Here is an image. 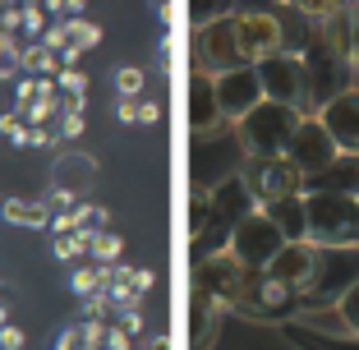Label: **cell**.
<instances>
[{
  "label": "cell",
  "instance_id": "6da1fadb",
  "mask_svg": "<svg viewBox=\"0 0 359 350\" xmlns=\"http://www.w3.org/2000/svg\"><path fill=\"white\" fill-rule=\"evenodd\" d=\"M258 281H263V272L244 267L226 244L222 249H208V254L194 263V299H198L203 309H212L217 318H222V314H249Z\"/></svg>",
  "mask_w": 359,
  "mask_h": 350
},
{
  "label": "cell",
  "instance_id": "7a4b0ae2",
  "mask_svg": "<svg viewBox=\"0 0 359 350\" xmlns=\"http://www.w3.org/2000/svg\"><path fill=\"white\" fill-rule=\"evenodd\" d=\"M299 125H304V111H295V107H276V102L254 107L235 125L244 161H281L290 152V138H295Z\"/></svg>",
  "mask_w": 359,
  "mask_h": 350
},
{
  "label": "cell",
  "instance_id": "3957f363",
  "mask_svg": "<svg viewBox=\"0 0 359 350\" xmlns=\"http://www.w3.org/2000/svg\"><path fill=\"white\" fill-rule=\"evenodd\" d=\"M304 226L309 244L327 249H359V198L327 189H304Z\"/></svg>",
  "mask_w": 359,
  "mask_h": 350
},
{
  "label": "cell",
  "instance_id": "277c9868",
  "mask_svg": "<svg viewBox=\"0 0 359 350\" xmlns=\"http://www.w3.org/2000/svg\"><path fill=\"white\" fill-rule=\"evenodd\" d=\"M194 69H203V74H212V79L249 69V65H244V51H240V10L198 23V32H194Z\"/></svg>",
  "mask_w": 359,
  "mask_h": 350
},
{
  "label": "cell",
  "instance_id": "5b68a950",
  "mask_svg": "<svg viewBox=\"0 0 359 350\" xmlns=\"http://www.w3.org/2000/svg\"><path fill=\"white\" fill-rule=\"evenodd\" d=\"M258 208L254 189H249V180H244L240 170H231L226 180H217L212 189H198V198H194V222H189V235L194 240H203V231H208L212 222H240V217H249Z\"/></svg>",
  "mask_w": 359,
  "mask_h": 350
},
{
  "label": "cell",
  "instance_id": "8992f818",
  "mask_svg": "<svg viewBox=\"0 0 359 350\" xmlns=\"http://www.w3.org/2000/svg\"><path fill=\"white\" fill-rule=\"evenodd\" d=\"M226 249H231V254L240 258L244 267L263 272V267L285 249V235H281V226L272 222V213H267V208H254L249 217H240V222L231 226V235H226Z\"/></svg>",
  "mask_w": 359,
  "mask_h": 350
},
{
  "label": "cell",
  "instance_id": "52a82bcc",
  "mask_svg": "<svg viewBox=\"0 0 359 350\" xmlns=\"http://www.w3.org/2000/svg\"><path fill=\"white\" fill-rule=\"evenodd\" d=\"M258 83H263V102L295 107L304 116H313V107H309V65L299 51H281L272 60H263L258 65Z\"/></svg>",
  "mask_w": 359,
  "mask_h": 350
},
{
  "label": "cell",
  "instance_id": "ba28073f",
  "mask_svg": "<svg viewBox=\"0 0 359 350\" xmlns=\"http://www.w3.org/2000/svg\"><path fill=\"white\" fill-rule=\"evenodd\" d=\"M337 157H341V148L332 143L327 129H323L318 111H313V116H304V125H299V129H295V138H290V152H285V161L299 170L304 189H309L313 180H323V175L337 166Z\"/></svg>",
  "mask_w": 359,
  "mask_h": 350
},
{
  "label": "cell",
  "instance_id": "9c48e42d",
  "mask_svg": "<svg viewBox=\"0 0 359 350\" xmlns=\"http://www.w3.org/2000/svg\"><path fill=\"white\" fill-rule=\"evenodd\" d=\"M263 276H267V281H276L281 290H290V295H304V290L318 286V276H323V249L309 244V240L285 244L281 254L263 267Z\"/></svg>",
  "mask_w": 359,
  "mask_h": 350
},
{
  "label": "cell",
  "instance_id": "30bf717a",
  "mask_svg": "<svg viewBox=\"0 0 359 350\" xmlns=\"http://www.w3.org/2000/svg\"><path fill=\"white\" fill-rule=\"evenodd\" d=\"M240 51L244 65H263L272 55L290 51V32H285L276 10H240Z\"/></svg>",
  "mask_w": 359,
  "mask_h": 350
},
{
  "label": "cell",
  "instance_id": "8fae6325",
  "mask_svg": "<svg viewBox=\"0 0 359 350\" xmlns=\"http://www.w3.org/2000/svg\"><path fill=\"white\" fill-rule=\"evenodd\" d=\"M295 328H309V332H318V337H337V341H359V276L327 309H304V314H295Z\"/></svg>",
  "mask_w": 359,
  "mask_h": 350
},
{
  "label": "cell",
  "instance_id": "7c38bea8",
  "mask_svg": "<svg viewBox=\"0 0 359 350\" xmlns=\"http://www.w3.org/2000/svg\"><path fill=\"white\" fill-rule=\"evenodd\" d=\"M240 175L249 180V189H254L258 208H272V203H285V198H295V194H304L299 170L290 166L285 157H281V161H249Z\"/></svg>",
  "mask_w": 359,
  "mask_h": 350
},
{
  "label": "cell",
  "instance_id": "4fadbf2b",
  "mask_svg": "<svg viewBox=\"0 0 359 350\" xmlns=\"http://www.w3.org/2000/svg\"><path fill=\"white\" fill-rule=\"evenodd\" d=\"M318 120H323V129L332 134V143L346 157H359V83L341 88L337 97H327L318 107Z\"/></svg>",
  "mask_w": 359,
  "mask_h": 350
},
{
  "label": "cell",
  "instance_id": "5bb4252c",
  "mask_svg": "<svg viewBox=\"0 0 359 350\" xmlns=\"http://www.w3.org/2000/svg\"><path fill=\"white\" fill-rule=\"evenodd\" d=\"M254 107H263V83H258V65L235 69V74L217 79V111L226 125H240Z\"/></svg>",
  "mask_w": 359,
  "mask_h": 350
},
{
  "label": "cell",
  "instance_id": "9a60e30c",
  "mask_svg": "<svg viewBox=\"0 0 359 350\" xmlns=\"http://www.w3.org/2000/svg\"><path fill=\"white\" fill-rule=\"evenodd\" d=\"M97 180H102V166H97L93 152H79V148L55 152V161H51V189H65V194H74V198H83Z\"/></svg>",
  "mask_w": 359,
  "mask_h": 350
},
{
  "label": "cell",
  "instance_id": "2e32d148",
  "mask_svg": "<svg viewBox=\"0 0 359 350\" xmlns=\"http://www.w3.org/2000/svg\"><path fill=\"white\" fill-rule=\"evenodd\" d=\"M222 111H217V79L203 74V69H189V134L194 138H212L222 129Z\"/></svg>",
  "mask_w": 359,
  "mask_h": 350
},
{
  "label": "cell",
  "instance_id": "e0dca14e",
  "mask_svg": "<svg viewBox=\"0 0 359 350\" xmlns=\"http://www.w3.org/2000/svg\"><path fill=\"white\" fill-rule=\"evenodd\" d=\"M55 350H129V337L116 323H69L55 337Z\"/></svg>",
  "mask_w": 359,
  "mask_h": 350
},
{
  "label": "cell",
  "instance_id": "ac0fdd59",
  "mask_svg": "<svg viewBox=\"0 0 359 350\" xmlns=\"http://www.w3.org/2000/svg\"><path fill=\"white\" fill-rule=\"evenodd\" d=\"M267 213H272V222L281 226L285 244L309 240V226H304V194H295V198H285V203H272Z\"/></svg>",
  "mask_w": 359,
  "mask_h": 350
},
{
  "label": "cell",
  "instance_id": "d6986e66",
  "mask_svg": "<svg viewBox=\"0 0 359 350\" xmlns=\"http://www.w3.org/2000/svg\"><path fill=\"white\" fill-rule=\"evenodd\" d=\"M0 217H5L10 226H23V231H42V226H51L46 203H28V198H5L0 203Z\"/></svg>",
  "mask_w": 359,
  "mask_h": 350
},
{
  "label": "cell",
  "instance_id": "ffe728a7",
  "mask_svg": "<svg viewBox=\"0 0 359 350\" xmlns=\"http://www.w3.org/2000/svg\"><path fill=\"white\" fill-rule=\"evenodd\" d=\"M23 74H28V79L60 74V55H55V51H46L42 42H28V46H23Z\"/></svg>",
  "mask_w": 359,
  "mask_h": 350
},
{
  "label": "cell",
  "instance_id": "44dd1931",
  "mask_svg": "<svg viewBox=\"0 0 359 350\" xmlns=\"http://www.w3.org/2000/svg\"><path fill=\"white\" fill-rule=\"evenodd\" d=\"M120 249H125V240H120L116 231H102V226H93V235H88V254L97 258V267H116Z\"/></svg>",
  "mask_w": 359,
  "mask_h": 350
},
{
  "label": "cell",
  "instance_id": "7402d4cb",
  "mask_svg": "<svg viewBox=\"0 0 359 350\" xmlns=\"http://www.w3.org/2000/svg\"><path fill=\"white\" fill-rule=\"evenodd\" d=\"M143 88H148V69H138V65H120V69H116V93H120V102H138V97H143Z\"/></svg>",
  "mask_w": 359,
  "mask_h": 350
},
{
  "label": "cell",
  "instance_id": "603a6c76",
  "mask_svg": "<svg viewBox=\"0 0 359 350\" xmlns=\"http://www.w3.org/2000/svg\"><path fill=\"white\" fill-rule=\"evenodd\" d=\"M65 37H69V51H93L97 42H102V28L97 23H88V19H79V23H65Z\"/></svg>",
  "mask_w": 359,
  "mask_h": 350
},
{
  "label": "cell",
  "instance_id": "cb8c5ba5",
  "mask_svg": "<svg viewBox=\"0 0 359 350\" xmlns=\"http://www.w3.org/2000/svg\"><path fill=\"white\" fill-rule=\"evenodd\" d=\"M106 281H111V267H79L69 286H74L79 295L88 299V295H102V290H106Z\"/></svg>",
  "mask_w": 359,
  "mask_h": 350
},
{
  "label": "cell",
  "instance_id": "d4e9b609",
  "mask_svg": "<svg viewBox=\"0 0 359 350\" xmlns=\"http://www.w3.org/2000/svg\"><path fill=\"white\" fill-rule=\"evenodd\" d=\"M88 235H93V226H83V231H74V235H55V244H51V254L60 258V263H69V258L88 254Z\"/></svg>",
  "mask_w": 359,
  "mask_h": 350
},
{
  "label": "cell",
  "instance_id": "484cf974",
  "mask_svg": "<svg viewBox=\"0 0 359 350\" xmlns=\"http://www.w3.org/2000/svg\"><path fill=\"white\" fill-rule=\"evenodd\" d=\"M55 88H60V93L69 97L74 107H83V97H88V79L79 74V69H60V74H55Z\"/></svg>",
  "mask_w": 359,
  "mask_h": 350
},
{
  "label": "cell",
  "instance_id": "4316f807",
  "mask_svg": "<svg viewBox=\"0 0 359 350\" xmlns=\"http://www.w3.org/2000/svg\"><path fill=\"white\" fill-rule=\"evenodd\" d=\"M83 134V107H60V143H69V138H79Z\"/></svg>",
  "mask_w": 359,
  "mask_h": 350
},
{
  "label": "cell",
  "instance_id": "83f0119b",
  "mask_svg": "<svg viewBox=\"0 0 359 350\" xmlns=\"http://www.w3.org/2000/svg\"><path fill=\"white\" fill-rule=\"evenodd\" d=\"M0 134H10L14 148H28V125H23L19 111H5V116H0Z\"/></svg>",
  "mask_w": 359,
  "mask_h": 350
},
{
  "label": "cell",
  "instance_id": "f1b7e54d",
  "mask_svg": "<svg viewBox=\"0 0 359 350\" xmlns=\"http://www.w3.org/2000/svg\"><path fill=\"white\" fill-rule=\"evenodd\" d=\"M42 19H46L42 5H19V32H46Z\"/></svg>",
  "mask_w": 359,
  "mask_h": 350
},
{
  "label": "cell",
  "instance_id": "f546056e",
  "mask_svg": "<svg viewBox=\"0 0 359 350\" xmlns=\"http://www.w3.org/2000/svg\"><path fill=\"white\" fill-rule=\"evenodd\" d=\"M106 314H111V295H106V290H102V295H88V299H83V318H88V323H106Z\"/></svg>",
  "mask_w": 359,
  "mask_h": 350
},
{
  "label": "cell",
  "instance_id": "4dcf8cb0",
  "mask_svg": "<svg viewBox=\"0 0 359 350\" xmlns=\"http://www.w3.org/2000/svg\"><path fill=\"white\" fill-rule=\"evenodd\" d=\"M116 328L125 332L129 341H134V337L143 341V309H125V314H120V323H116Z\"/></svg>",
  "mask_w": 359,
  "mask_h": 350
},
{
  "label": "cell",
  "instance_id": "1f68e13d",
  "mask_svg": "<svg viewBox=\"0 0 359 350\" xmlns=\"http://www.w3.org/2000/svg\"><path fill=\"white\" fill-rule=\"evenodd\" d=\"M350 69H359V5H350Z\"/></svg>",
  "mask_w": 359,
  "mask_h": 350
},
{
  "label": "cell",
  "instance_id": "d6a6232c",
  "mask_svg": "<svg viewBox=\"0 0 359 350\" xmlns=\"http://www.w3.org/2000/svg\"><path fill=\"white\" fill-rule=\"evenodd\" d=\"M0 350H23V332L5 323V328H0Z\"/></svg>",
  "mask_w": 359,
  "mask_h": 350
},
{
  "label": "cell",
  "instance_id": "836d02e7",
  "mask_svg": "<svg viewBox=\"0 0 359 350\" xmlns=\"http://www.w3.org/2000/svg\"><path fill=\"white\" fill-rule=\"evenodd\" d=\"M51 143H60L51 129H28V148H51Z\"/></svg>",
  "mask_w": 359,
  "mask_h": 350
},
{
  "label": "cell",
  "instance_id": "e575fe53",
  "mask_svg": "<svg viewBox=\"0 0 359 350\" xmlns=\"http://www.w3.org/2000/svg\"><path fill=\"white\" fill-rule=\"evenodd\" d=\"M129 281H134L138 295H148V290H152V272H148V267H134V276H129Z\"/></svg>",
  "mask_w": 359,
  "mask_h": 350
},
{
  "label": "cell",
  "instance_id": "d590c367",
  "mask_svg": "<svg viewBox=\"0 0 359 350\" xmlns=\"http://www.w3.org/2000/svg\"><path fill=\"white\" fill-rule=\"evenodd\" d=\"M138 120H143V125L161 120V107H157V102H138Z\"/></svg>",
  "mask_w": 359,
  "mask_h": 350
},
{
  "label": "cell",
  "instance_id": "8d00e7d4",
  "mask_svg": "<svg viewBox=\"0 0 359 350\" xmlns=\"http://www.w3.org/2000/svg\"><path fill=\"white\" fill-rule=\"evenodd\" d=\"M138 102H143V97H138ZM138 102H120V120H125V125H138Z\"/></svg>",
  "mask_w": 359,
  "mask_h": 350
},
{
  "label": "cell",
  "instance_id": "74e56055",
  "mask_svg": "<svg viewBox=\"0 0 359 350\" xmlns=\"http://www.w3.org/2000/svg\"><path fill=\"white\" fill-rule=\"evenodd\" d=\"M161 65H166V69L175 65V32H170L166 42H161Z\"/></svg>",
  "mask_w": 359,
  "mask_h": 350
},
{
  "label": "cell",
  "instance_id": "f35d334b",
  "mask_svg": "<svg viewBox=\"0 0 359 350\" xmlns=\"http://www.w3.org/2000/svg\"><path fill=\"white\" fill-rule=\"evenodd\" d=\"M138 350H166V337H161V332H152L148 341H138Z\"/></svg>",
  "mask_w": 359,
  "mask_h": 350
},
{
  "label": "cell",
  "instance_id": "ab89813d",
  "mask_svg": "<svg viewBox=\"0 0 359 350\" xmlns=\"http://www.w3.org/2000/svg\"><path fill=\"white\" fill-rule=\"evenodd\" d=\"M5 318H10V314H5V304H0V328H5Z\"/></svg>",
  "mask_w": 359,
  "mask_h": 350
},
{
  "label": "cell",
  "instance_id": "60d3db41",
  "mask_svg": "<svg viewBox=\"0 0 359 350\" xmlns=\"http://www.w3.org/2000/svg\"><path fill=\"white\" fill-rule=\"evenodd\" d=\"M0 290H5V281H0Z\"/></svg>",
  "mask_w": 359,
  "mask_h": 350
}]
</instances>
